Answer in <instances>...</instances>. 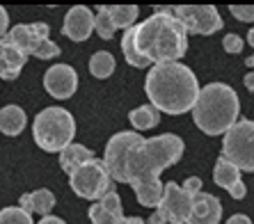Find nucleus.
<instances>
[{
  "instance_id": "1",
  "label": "nucleus",
  "mask_w": 254,
  "mask_h": 224,
  "mask_svg": "<svg viewBox=\"0 0 254 224\" xmlns=\"http://www.w3.org/2000/svg\"><path fill=\"white\" fill-rule=\"evenodd\" d=\"M184 149V140L174 133L142 137L135 130H122L108 140L103 165L113 181L128 183L135 190L140 206L158 208L163 197L160 171L177 165Z\"/></svg>"
},
{
  "instance_id": "2",
  "label": "nucleus",
  "mask_w": 254,
  "mask_h": 224,
  "mask_svg": "<svg viewBox=\"0 0 254 224\" xmlns=\"http://www.w3.org/2000/svg\"><path fill=\"white\" fill-rule=\"evenodd\" d=\"M144 92L158 112L184 114L195 106L199 96V83L190 66L181 62H163L149 69Z\"/></svg>"
},
{
  "instance_id": "3",
  "label": "nucleus",
  "mask_w": 254,
  "mask_h": 224,
  "mask_svg": "<svg viewBox=\"0 0 254 224\" xmlns=\"http://www.w3.org/2000/svg\"><path fill=\"white\" fill-rule=\"evenodd\" d=\"M133 46L154 64L177 62L188 51V32L170 9H160L133 28Z\"/></svg>"
},
{
  "instance_id": "4",
  "label": "nucleus",
  "mask_w": 254,
  "mask_h": 224,
  "mask_svg": "<svg viewBox=\"0 0 254 224\" xmlns=\"http://www.w3.org/2000/svg\"><path fill=\"white\" fill-rule=\"evenodd\" d=\"M238 94L225 83H211L199 89L192 119L206 135H225L227 130L238 121Z\"/></svg>"
},
{
  "instance_id": "5",
  "label": "nucleus",
  "mask_w": 254,
  "mask_h": 224,
  "mask_svg": "<svg viewBox=\"0 0 254 224\" xmlns=\"http://www.w3.org/2000/svg\"><path fill=\"white\" fill-rule=\"evenodd\" d=\"M32 135H35V142L44 151H48V154H60L64 147H69L73 135H76L73 114L60 106L44 108L35 117Z\"/></svg>"
},
{
  "instance_id": "6",
  "label": "nucleus",
  "mask_w": 254,
  "mask_h": 224,
  "mask_svg": "<svg viewBox=\"0 0 254 224\" xmlns=\"http://www.w3.org/2000/svg\"><path fill=\"white\" fill-rule=\"evenodd\" d=\"M222 158L238 171H254V121L241 119L225 133Z\"/></svg>"
},
{
  "instance_id": "7",
  "label": "nucleus",
  "mask_w": 254,
  "mask_h": 224,
  "mask_svg": "<svg viewBox=\"0 0 254 224\" xmlns=\"http://www.w3.org/2000/svg\"><path fill=\"white\" fill-rule=\"evenodd\" d=\"M7 42H12L18 51L39 59H51L60 55V46L48 39L46 23H18L7 32Z\"/></svg>"
},
{
  "instance_id": "8",
  "label": "nucleus",
  "mask_w": 254,
  "mask_h": 224,
  "mask_svg": "<svg viewBox=\"0 0 254 224\" xmlns=\"http://www.w3.org/2000/svg\"><path fill=\"white\" fill-rule=\"evenodd\" d=\"M69 183H71V190L78 197L92 199V201H99L108 190L113 188V178L108 174L103 160H96V158H92L89 163H85V165H80L78 169L71 171Z\"/></svg>"
},
{
  "instance_id": "9",
  "label": "nucleus",
  "mask_w": 254,
  "mask_h": 224,
  "mask_svg": "<svg viewBox=\"0 0 254 224\" xmlns=\"http://www.w3.org/2000/svg\"><path fill=\"white\" fill-rule=\"evenodd\" d=\"M188 35H213L222 30V18L213 5H179L170 9Z\"/></svg>"
},
{
  "instance_id": "10",
  "label": "nucleus",
  "mask_w": 254,
  "mask_h": 224,
  "mask_svg": "<svg viewBox=\"0 0 254 224\" xmlns=\"http://www.w3.org/2000/svg\"><path fill=\"white\" fill-rule=\"evenodd\" d=\"M190 206H192V197L184 192L181 185L174 181L163 183V197L156 211L163 215L167 224H186L190 215Z\"/></svg>"
},
{
  "instance_id": "11",
  "label": "nucleus",
  "mask_w": 254,
  "mask_h": 224,
  "mask_svg": "<svg viewBox=\"0 0 254 224\" xmlns=\"http://www.w3.org/2000/svg\"><path fill=\"white\" fill-rule=\"evenodd\" d=\"M44 87H46V92L53 96V99L64 101L76 94L78 73L73 71V66H69V64L48 66V71L44 73Z\"/></svg>"
},
{
  "instance_id": "12",
  "label": "nucleus",
  "mask_w": 254,
  "mask_h": 224,
  "mask_svg": "<svg viewBox=\"0 0 254 224\" xmlns=\"http://www.w3.org/2000/svg\"><path fill=\"white\" fill-rule=\"evenodd\" d=\"M62 32L69 37L71 42H85L94 32V12L85 5L71 7L62 23Z\"/></svg>"
},
{
  "instance_id": "13",
  "label": "nucleus",
  "mask_w": 254,
  "mask_h": 224,
  "mask_svg": "<svg viewBox=\"0 0 254 224\" xmlns=\"http://www.w3.org/2000/svg\"><path fill=\"white\" fill-rule=\"evenodd\" d=\"M89 220H92V224H119L124 220L122 199H119L117 190L110 188L99 201L92 204V208H89Z\"/></svg>"
},
{
  "instance_id": "14",
  "label": "nucleus",
  "mask_w": 254,
  "mask_h": 224,
  "mask_svg": "<svg viewBox=\"0 0 254 224\" xmlns=\"http://www.w3.org/2000/svg\"><path fill=\"white\" fill-rule=\"evenodd\" d=\"M220 218H222V204L218 201V197L199 192L192 197V206H190L186 224H218Z\"/></svg>"
},
{
  "instance_id": "15",
  "label": "nucleus",
  "mask_w": 254,
  "mask_h": 224,
  "mask_svg": "<svg viewBox=\"0 0 254 224\" xmlns=\"http://www.w3.org/2000/svg\"><path fill=\"white\" fill-rule=\"evenodd\" d=\"M25 62H28V55L23 51H18L12 42H7V37L0 39V78L2 80H16Z\"/></svg>"
},
{
  "instance_id": "16",
  "label": "nucleus",
  "mask_w": 254,
  "mask_h": 224,
  "mask_svg": "<svg viewBox=\"0 0 254 224\" xmlns=\"http://www.w3.org/2000/svg\"><path fill=\"white\" fill-rule=\"evenodd\" d=\"M55 206V195L51 190L42 188V190H35L30 195H21V201H18V208H23L25 213H39L42 218H46L48 213L53 211Z\"/></svg>"
},
{
  "instance_id": "17",
  "label": "nucleus",
  "mask_w": 254,
  "mask_h": 224,
  "mask_svg": "<svg viewBox=\"0 0 254 224\" xmlns=\"http://www.w3.org/2000/svg\"><path fill=\"white\" fill-rule=\"evenodd\" d=\"M92 158H94V154L87 147H83V144H76V142H71L69 147H64L60 151V165H62V169L66 174H71V171L78 169L80 165L89 163Z\"/></svg>"
},
{
  "instance_id": "18",
  "label": "nucleus",
  "mask_w": 254,
  "mask_h": 224,
  "mask_svg": "<svg viewBox=\"0 0 254 224\" xmlns=\"http://www.w3.org/2000/svg\"><path fill=\"white\" fill-rule=\"evenodd\" d=\"M25 121H28V117H25L23 108L5 106L0 110V130H2L5 135H9V137L18 135V133L25 128Z\"/></svg>"
},
{
  "instance_id": "19",
  "label": "nucleus",
  "mask_w": 254,
  "mask_h": 224,
  "mask_svg": "<svg viewBox=\"0 0 254 224\" xmlns=\"http://www.w3.org/2000/svg\"><path fill=\"white\" fill-rule=\"evenodd\" d=\"M213 181L218 183L220 188H225L227 192H229L236 183H241V171L231 165L229 160H225L222 156H220L218 163H215V167H213Z\"/></svg>"
},
{
  "instance_id": "20",
  "label": "nucleus",
  "mask_w": 254,
  "mask_h": 224,
  "mask_svg": "<svg viewBox=\"0 0 254 224\" xmlns=\"http://www.w3.org/2000/svg\"><path fill=\"white\" fill-rule=\"evenodd\" d=\"M128 121L135 126L137 130H149V128H154V126H158L160 112L156 110L151 103H147V106H140V108H135V110H130Z\"/></svg>"
},
{
  "instance_id": "21",
  "label": "nucleus",
  "mask_w": 254,
  "mask_h": 224,
  "mask_svg": "<svg viewBox=\"0 0 254 224\" xmlns=\"http://www.w3.org/2000/svg\"><path fill=\"white\" fill-rule=\"evenodd\" d=\"M108 14H110V21H113L115 28L128 30L135 25V18L140 14V9H137V5H110Z\"/></svg>"
},
{
  "instance_id": "22",
  "label": "nucleus",
  "mask_w": 254,
  "mask_h": 224,
  "mask_svg": "<svg viewBox=\"0 0 254 224\" xmlns=\"http://www.w3.org/2000/svg\"><path fill=\"white\" fill-rule=\"evenodd\" d=\"M115 71V57L108 51H99L89 57V73L94 78H108Z\"/></svg>"
},
{
  "instance_id": "23",
  "label": "nucleus",
  "mask_w": 254,
  "mask_h": 224,
  "mask_svg": "<svg viewBox=\"0 0 254 224\" xmlns=\"http://www.w3.org/2000/svg\"><path fill=\"white\" fill-rule=\"evenodd\" d=\"M133 28H135V25H133ZM133 28H128L124 32V37H122V53H124V59L128 62L130 66L142 69V66H149L151 62L142 57V55L135 51V46H133Z\"/></svg>"
},
{
  "instance_id": "24",
  "label": "nucleus",
  "mask_w": 254,
  "mask_h": 224,
  "mask_svg": "<svg viewBox=\"0 0 254 224\" xmlns=\"http://www.w3.org/2000/svg\"><path fill=\"white\" fill-rule=\"evenodd\" d=\"M99 14H94V32H99L101 39H113L115 35V25L113 21H110V14H108V5H101L99 9H96Z\"/></svg>"
},
{
  "instance_id": "25",
  "label": "nucleus",
  "mask_w": 254,
  "mask_h": 224,
  "mask_svg": "<svg viewBox=\"0 0 254 224\" xmlns=\"http://www.w3.org/2000/svg\"><path fill=\"white\" fill-rule=\"evenodd\" d=\"M0 224H32V215L18 206H7L0 211Z\"/></svg>"
},
{
  "instance_id": "26",
  "label": "nucleus",
  "mask_w": 254,
  "mask_h": 224,
  "mask_svg": "<svg viewBox=\"0 0 254 224\" xmlns=\"http://www.w3.org/2000/svg\"><path fill=\"white\" fill-rule=\"evenodd\" d=\"M229 12L238 21H254V5H229Z\"/></svg>"
},
{
  "instance_id": "27",
  "label": "nucleus",
  "mask_w": 254,
  "mask_h": 224,
  "mask_svg": "<svg viewBox=\"0 0 254 224\" xmlns=\"http://www.w3.org/2000/svg\"><path fill=\"white\" fill-rule=\"evenodd\" d=\"M222 46H225L227 53H241L243 51V39L238 35H227L222 39Z\"/></svg>"
},
{
  "instance_id": "28",
  "label": "nucleus",
  "mask_w": 254,
  "mask_h": 224,
  "mask_svg": "<svg viewBox=\"0 0 254 224\" xmlns=\"http://www.w3.org/2000/svg\"><path fill=\"white\" fill-rule=\"evenodd\" d=\"M181 188H184V192H188L190 197L199 195V192H201V178H197V176H188V178L184 181V185H181Z\"/></svg>"
},
{
  "instance_id": "29",
  "label": "nucleus",
  "mask_w": 254,
  "mask_h": 224,
  "mask_svg": "<svg viewBox=\"0 0 254 224\" xmlns=\"http://www.w3.org/2000/svg\"><path fill=\"white\" fill-rule=\"evenodd\" d=\"M7 32H9V16H7V9L0 5V39H5Z\"/></svg>"
},
{
  "instance_id": "30",
  "label": "nucleus",
  "mask_w": 254,
  "mask_h": 224,
  "mask_svg": "<svg viewBox=\"0 0 254 224\" xmlns=\"http://www.w3.org/2000/svg\"><path fill=\"white\" fill-rule=\"evenodd\" d=\"M245 192H248V190H245V183H236V185H234V188L229 190V195L234 197V199H243V197H245Z\"/></svg>"
},
{
  "instance_id": "31",
  "label": "nucleus",
  "mask_w": 254,
  "mask_h": 224,
  "mask_svg": "<svg viewBox=\"0 0 254 224\" xmlns=\"http://www.w3.org/2000/svg\"><path fill=\"white\" fill-rule=\"evenodd\" d=\"M227 224H252V220H250L248 215L238 213V215H231V218L227 220Z\"/></svg>"
},
{
  "instance_id": "32",
  "label": "nucleus",
  "mask_w": 254,
  "mask_h": 224,
  "mask_svg": "<svg viewBox=\"0 0 254 224\" xmlns=\"http://www.w3.org/2000/svg\"><path fill=\"white\" fill-rule=\"evenodd\" d=\"M39 224H66V222L64 220H60V218H55V215H46V218H42Z\"/></svg>"
},
{
  "instance_id": "33",
  "label": "nucleus",
  "mask_w": 254,
  "mask_h": 224,
  "mask_svg": "<svg viewBox=\"0 0 254 224\" xmlns=\"http://www.w3.org/2000/svg\"><path fill=\"white\" fill-rule=\"evenodd\" d=\"M243 83H245V87H248L250 92H254V71L245 73V80H243Z\"/></svg>"
},
{
  "instance_id": "34",
  "label": "nucleus",
  "mask_w": 254,
  "mask_h": 224,
  "mask_svg": "<svg viewBox=\"0 0 254 224\" xmlns=\"http://www.w3.org/2000/svg\"><path fill=\"white\" fill-rule=\"evenodd\" d=\"M147 224H167V222L163 220V215H160V213L156 211V213H151V218H149V222H147Z\"/></svg>"
},
{
  "instance_id": "35",
  "label": "nucleus",
  "mask_w": 254,
  "mask_h": 224,
  "mask_svg": "<svg viewBox=\"0 0 254 224\" xmlns=\"http://www.w3.org/2000/svg\"><path fill=\"white\" fill-rule=\"evenodd\" d=\"M119 224H147V222H144V220H140V218H124Z\"/></svg>"
},
{
  "instance_id": "36",
  "label": "nucleus",
  "mask_w": 254,
  "mask_h": 224,
  "mask_svg": "<svg viewBox=\"0 0 254 224\" xmlns=\"http://www.w3.org/2000/svg\"><path fill=\"white\" fill-rule=\"evenodd\" d=\"M248 44H250V46L254 48V28H252V30H250V32H248Z\"/></svg>"
},
{
  "instance_id": "37",
  "label": "nucleus",
  "mask_w": 254,
  "mask_h": 224,
  "mask_svg": "<svg viewBox=\"0 0 254 224\" xmlns=\"http://www.w3.org/2000/svg\"><path fill=\"white\" fill-rule=\"evenodd\" d=\"M245 64L252 66V69H254V55H252V57H248V62H245Z\"/></svg>"
}]
</instances>
